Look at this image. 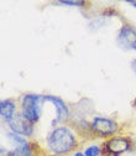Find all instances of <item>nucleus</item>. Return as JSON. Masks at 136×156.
Here are the masks:
<instances>
[{"mask_svg": "<svg viewBox=\"0 0 136 156\" xmlns=\"http://www.w3.org/2000/svg\"><path fill=\"white\" fill-rule=\"evenodd\" d=\"M50 150L54 154H65L71 151L75 145L74 135L67 128H58L51 133L47 140Z\"/></svg>", "mask_w": 136, "mask_h": 156, "instance_id": "1", "label": "nucleus"}, {"mask_svg": "<svg viewBox=\"0 0 136 156\" xmlns=\"http://www.w3.org/2000/svg\"><path fill=\"white\" fill-rule=\"evenodd\" d=\"M40 101L42 97L36 94H26L23 98V115L27 122L35 123L40 118Z\"/></svg>", "mask_w": 136, "mask_h": 156, "instance_id": "2", "label": "nucleus"}, {"mask_svg": "<svg viewBox=\"0 0 136 156\" xmlns=\"http://www.w3.org/2000/svg\"><path fill=\"white\" fill-rule=\"evenodd\" d=\"M92 129L102 136H108V135H113L118 130V125H116L115 122H113L110 119L95 118L92 123Z\"/></svg>", "mask_w": 136, "mask_h": 156, "instance_id": "3", "label": "nucleus"}, {"mask_svg": "<svg viewBox=\"0 0 136 156\" xmlns=\"http://www.w3.org/2000/svg\"><path fill=\"white\" fill-rule=\"evenodd\" d=\"M9 126L11 128V130L16 134H21V135H25V136H29L32 134L33 131V128L31 125L30 122H27L24 115L21 114H17L15 115L14 118L9 122Z\"/></svg>", "mask_w": 136, "mask_h": 156, "instance_id": "4", "label": "nucleus"}, {"mask_svg": "<svg viewBox=\"0 0 136 156\" xmlns=\"http://www.w3.org/2000/svg\"><path fill=\"white\" fill-rule=\"evenodd\" d=\"M118 41L124 48L136 50V31L129 26H124L119 32Z\"/></svg>", "mask_w": 136, "mask_h": 156, "instance_id": "5", "label": "nucleus"}, {"mask_svg": "<svg viewBox=\"0 0 136 156\" xmlns=\"http://www.w3.org/2000/svg\"><path fill=\"white\" fill-rule=\"evenodd\" d=\"M105 145H106L108 152L111 154V155H115V156H118V155L125 152L129 149L127 140H125L123 138H113Z\"/></svg>", "mask_w": 136, "mask_h": 156, "instance_id": "6", "label": "nucleus"}, {"mask_svg": "<svg viewBox=\"0 0 136 156\" xmlns=\"http://www.w3.org/2000/svg\"><path fill=\"white\" fill-rule=\"evenodd\" d=\"M44 101H48V102L53 103V105L56 107V110H57V120H65L67 118L68 109L62 99L57 98V97H53V95H45Z\"/></svg>", "mask_w": 136, "mask_h": 156, "instance_id": "7", "label": "nucleus"}, {"mask_svg": "<svg viewBox=\"0 0 136 156\" xmlns=\"http://www.w3.org/2000/svg\"><path fill=\"white\" fill-rule=\"evenodd\" d=\"M14 112H15V104L11 101H3L0 103V115L8 123L15 116Z\"/></svg>", "mask_w": 136, "mask_h": 156, "instance_id": "8", "label": "nucleus"}, {"mask_svg": "<svg viewBox=\"0 0 136 156\" xmlns=\"http://www.w3.org/2000/svg\"><path fill=\"white\" fill-rule=\"evenodd\" d=\"M9 156H32V151L30 149V145L27 143L19 144V146L10 152Z\"/></svg>", "mask_w": 136, "mask_h": 156, "instance_id": "9", "label": "nucleus"}, {"mask_svg": "<svg viewBox=\"0 0 136 156\" xmlns=\"http://www.w3.org/2000/svg\"><path fill=\"white\" fill-rule=\"evenodd\" d=\"M99 154H100V150H99L98 146H95V145L88 147V149L85 150V152H84L85 156H98Z\"/></svg>", "mask_w": 136, "mask_h": 156, "instance_id": "10", "label": "nucleus"}, {"mask_svg": "<svg viewBox=\"0 0 136 156\" xmlns=\"http://www.w3.org/2000/svg\"><path fill=\"white\" fill-rule=\"evenodd\" d=\"M61 4H63V5H71V6H82V5H84V3L83 2H68V0H62L61 2Z\"/></svg>", "mask_w": 136, "mask_h": 156, "instance_id": "11", "label": "nucleus"}, {"mask_svg": "<svg viewBox=\"0 0 136 156\" xmlns=\"http://www.w3.org/2000/svg\"><path fill=\"white\" fill-rule=\"evenodd\" d=\"M131 67H132V71H134V72L136 73V60H135V61L132 62V65H131Z\"/></svg>", "mask_w": 136, "mask_h": 156, "instance_id": "12", "label": "nucleus"}, {"mask_svg": "<svg viewBox=\"0 0 136 156\" xmlns=\"http://www.w3.org/2000/svg\"><path fill=\"white\" fill-rule=\"evenodd\" d=\"M130 5H132V6H135L136 8V2H132V0H129V2H127Z\"/></svg>", "mask_w": 136, "mask_h": 156, "instance_id": "13", "label": "nucleus"}, {"mask_svg": "<svg viewBox=\"0 0 136 156\" xmlns=\"http://www.w3.org/2000/svg\"><path fill=\"white\" fill-rule=\"evenodd\" d=\"M74 156H85V155H83L82 152H77V154H75Z\"/></svg>", "mask_w": 136, "mask_h": 156, "instance_id": "14", "label": "nucleus"}]
</instances>
